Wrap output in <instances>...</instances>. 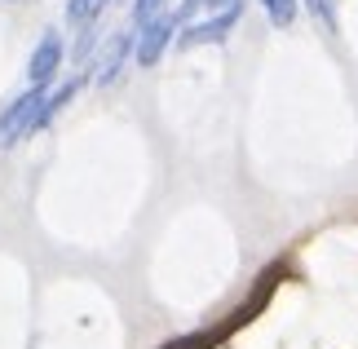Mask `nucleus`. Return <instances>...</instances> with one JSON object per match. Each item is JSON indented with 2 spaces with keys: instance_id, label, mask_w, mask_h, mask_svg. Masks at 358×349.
I'll return each mask as SVG.
<instances>
[{
  "instance_id": "nucleus-9",
  "label": "nucleus",
  "mask_w": 358,
  "mask_h": 349,
  "mask_svg": "<svg viewBox=\"0 0 358 349\" xmlns=\"http://www.w3.org/2000/svg\"><path fill=\"white\" fill-rule=\"evenodd\" d=\"M306 9L323 31H336V0H306Z\"/></svg>"
},
{
  "instance_id": "nucleus-1",
  "label": "nucleus",
  "mask_w": 358,
  "mask_h": 349,
  "mask_svg": "<svg viewBox=\"0 0 358 349\" xmlns=\"http://www.w3.org/2000/svg\"><path fill=\"white\" fill-rule=\"evenodd\" d=\"M243 18V0H230L208 18H195V22H182L177 27V45L182 49H195V45H222V40L235 31V22Z\"/></svg>"
},
{
  "instance_id": "nucleus-2",
  "label": "nucleus",
  "mask_w": 358,
  "mask_h": 349,
  "mask_svg": "<svg viewBox=\"0 0 358 349\" xmlns=\"http://www.w3.org/2000/svg\"><path fill=\"white\" fill-rule=\"evenodd\" d=\"M177 13H159L155 22H146V27H137V36H133V62L137 66H155L164 53H169V45L177 40Z\"/></svg>"
},
{
  "instance_id": "nucleus-7",
  "label": "nucleus",
  "mask_w": 358,
  "mask_h": 349,
  "mask_svg": "<svg viewBox=\"0 0 358 349\" xmlns=\"http://www.w3.org/2000/svg\"><path fill=\"white\" fill-rule=\"evenodd\" d=\"M261 9H266V18H270L274 27H292L301 0H261Z\"/></svg>"
},
{
  "instance_id": "nucleus-5",
  "label": "nucleus",
  "mask_w": 358,
  "mask_h": 349,
  "mask_svg": "<svg viewBox=\"0 0 358 349\" xmlns=\"http://www.w3.org/2000/svg\"><path fill=\"white\" fill-rule=\"evenodd\" d=\"M133 36L137 31H115L102 45V58H98V66H93V85H98V89H106V85H115V80H120L124 62L133 58Z\"/></svg>"
},
{
  "instance_id": "nucleus-6",
  "label": "nucleus",
  "mask_w": 358,
  "mask_h": 349,
  "mask_svg": "<svg viewBox=\"0 0 358 349\" xmlns=\"http://www.w3.org/2000/svg\"><path fill=\"white\" fill-rule=\"evenodd\" d=\"M111 0H66V22L71 27H93L106 13Z\"/></svg>"
},
{
  "instance_id": "nucleus-10",
  "label": "nucleus",
  "mask_w": 358,
  "mask_h": 349,
  "mask_svg": "<svg viewBox=\"0 0 358 349\" xmlns=\"http://www.w3.org/2000/svg\"><path fill=\"white\" fill-rule=\"evenodd\" d=\"M0 5H18V0H0Z\"/></svg>"
},
{
  "instance_id": "nucleus-8",
  "label": "nucleus",
  "mask_w": 358,
  "mask_h": 349,
  "mask_svg": "<svg viewBox=\"0 0 358 349\" xmlns=\"http://www.w3.org/2000/svg\"><path fill=\"white\" fill-rule=\"evenodd\" d=\"M159 13H169V0H133V27L155 22Z\"/></svg>"
},
{
  "instance_id": "nucleus-4",
  "label": "nucleus",
  "mask_w": 358,
  "mask_h": 349,
  "mask_svg": "<svg viewBox=\"0 0 358 349\" xmlns=\"http://www.w3.org/2000/svg\"><path fill=\"white\" fill-rule=\"evenodd\" d=\"M45 93L49 89H27V93H18L13 102L0 111V146H18L22 137H27V124H31V115H36V106L45 102Z\"/></svg>"
},
{
  "instance_id": "nucleus-3",
  "label": "nucleus",
  "mask_w": 358,
  "mask_h": 349,
  "mask_svg": "<svg viewBox=\"0 0 358 349\" xmlns=\"http://www.w3.org/2000/svg\"><path fill=\"white\" fill-rule=\"evenodd\" d=\"M62 58H66L62 36L58 31H45V36H40V45L31 49V58H27V85L49 89L53 80H58V71H62Z\"/></svg>"
}]
</instances>
